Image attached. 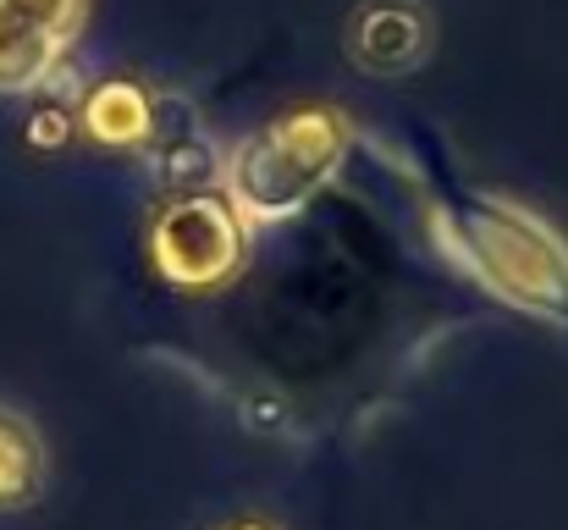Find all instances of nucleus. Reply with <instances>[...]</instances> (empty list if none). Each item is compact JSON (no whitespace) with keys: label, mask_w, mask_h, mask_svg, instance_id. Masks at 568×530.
Returning <instances> with one entry per match:
<instances>
[{"label":"nucleus","mask_w":568,"mask_h":530,"mask_svg":"<svg viewBox=\"0 0 568 530\" xmlns=\"http://www.w3.org/2000/svg\"><path fill=\"white\" fill-rule=\"evenodd\" d=\"M442 249L514 310L568 332V243L503 193H458L442 210Z\"/></svg>","instance_id":"nucleus-1"},{"label":"nucleus","mask_w":568,"mask_h":530,"mask_svg":"<svg viewBox=\"0 0 568 530\" xmlns=\"http://www.w3.org/2000/svg\"><path fill=\"white\" fill-rule=\"evenodd\" d=\"M348 144H354V122L337 106L310 100V106L282 111L276 122H265L254 139H243L232 150L226 177H221L232 210L248 221V232L293 221L332 177L343 172Z\"/></svg>","instance_id":"nucleus-2"},{"label":"nucleus","mask_w":568,"mask_h":530,"mask_svg":"<svg viewBox=\"0 0 568 530\" xmlns=\"http://www.w3.org/2000/svg\"><path fill=\"white\" fill-rule=\"evenodd\" d=\"M243 254H248V221L215 188L166 199V210L150 221V266L161 271L166 288L210 293L243 271Z\"/></svg>","instance_id":"nucleus-3"},{"label":"nucleus","mask_w":568,"mask_h":530,"mask_svg":"<svg viewBox=\"0 0 568 530\" xmlns=\"http://www.w3.org/2000/svg\"><path fill=\"white\" fill-rule=\"evenodd\" d=\"M89 0H0V94L33 100L50 89L83 33Z\"/></svg>","instance_id":"nucleus-4"},{"label":"nucleus","mask_w":568,"mask_h":530,"mask_svg":"<svg viewBox=\"0 0 568 530\" xmlns=\"http://www.w3.org/2000/svg\"><path fill=\"white\" fill-rule=\"evenodd\" d=\"M348 61L371 78H408L436 50V17L419 0H359L343 28Z\"/></svg>","instance_id":"nucleus-5"},{"label":"nucleus","mask_w":568,"mask_h":530,"mask_svg":"<svg viewBox=\"0 0 568 530\" xmlns=\"http://www.w3.org/2000/svg\"><path fill=\"white\" fill-rule=\"evenodd\" d=\"M172 100H161L150 83L139 78H94L78 89V133L100 150H144L161 133Z\"/></svg>","instance_id":"nucleus-6"},{"label":"nucleus","mask_w":568,"mask_h":530,"mask_svg":"<svg viewBox=\"0 0 568 530\" xmlns=\"http://www.w3.org/2000/svg\"><path fill=\"white\" fill-rule=\"evenodd\" d=\"M144 156V167L155 177V188H166L172 199H183V193H210L226 167H221V150L199 133V122H193L189 111H183V128H172V106H166V117H161V133L139 150Z\"/></svg>","instance_id":"nucleus-7"},{"label":"nucleus","mask_w":568,"mask_h":530,"mask_svg":"<svg viewBox=\"0 0 568 530\" xmlns=\"http://www.w3.org/2000/svg\"><path fill=\"white\" fill-rule=\"evenodd\" d=\"M50 492V448L44 431L0 398V514H22Z\"/></svg>","instance_id":"nucleus-8"},{"label":"nucleus","mask_w":568,"mask_h":530,"mask_svg":"<svg viewBox=\"0 0 568 530\" xmlns=\"http://www.w3.org/2000/svg\"><path fill=\"white\" fill-rule=\"evenodd\" d=\"M193 530H293V526L282 514H271V509H221V514L199 520Z\"/></svg>","instance_id":"nucleus-9"}]
</instances>
